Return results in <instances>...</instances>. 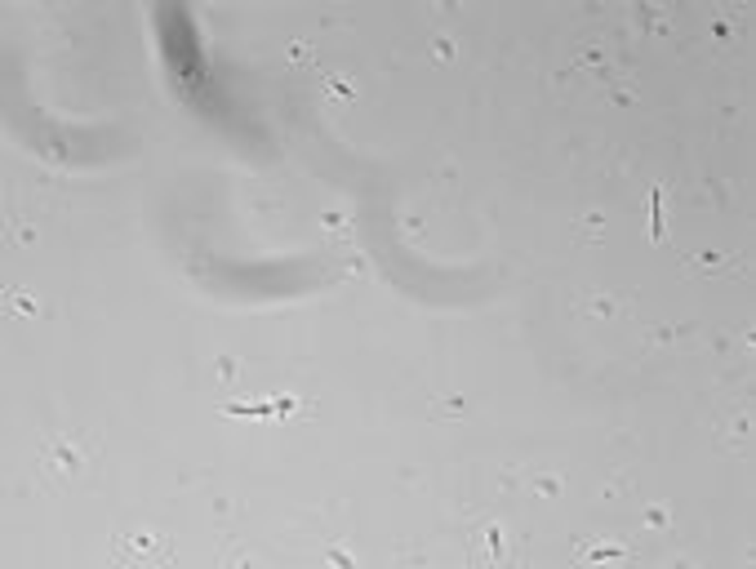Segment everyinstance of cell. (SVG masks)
I'll return each instance as SVG.
<instances>
[{
    "label": "cell",
    "instance_id": "obj_10",
    "mask_svg": "<svg viewBox=\"0 0 756 569\" xmlns=\"http://www.w3.org/2000/svg\"><path fill=\"white\" fill-rule=\"evenodd\" d=\"M690 267H703V272H734V258H712V254H703V258H690Z\"/></svg>",
    "mask_w": 756,
    "mask_h": 569
},
{
    "label": "cell",
    "instance_id": "obj_7",
    "mask_svg": "<svg viewBox=\"0 0 756 569\" xmlns=\"http://www.w3.org/2000/svg\"><path fill=\"white\" fill-rule=\"evenodd\" d=\"M650 236L654 241H667V231H663V192L659 187L650 192Z\"/></svg>",
    "mask_w": 756,
    "mask_h": 569
},
{
    "label": "cell",
    "instance_id": "obj_6",
    "mask_svg": "<svg viewBox=\"0 0 756 569\" xmlns=\"http://www.w3.org/2000/svg\"><path fill=\"white\" fill-rule=\"evenodd\" d=\"M579 560H628V547H610V543H587V547H579Z\"/></svg>",
    "mask_w": 756,
    "mask_h": 569
},
{
    "label": "cell",
    "instance_id": "obj_2",
    "mask_svg": "<svg viewBox=\"0 0 756 569\" xmlns=\"http://www.w3.org/2000/svg\"><path fill=\"white\" fill-rule=\"evenodd\" d=\"M170 538L156 529H129V534H116L111 543V560L121 565H170Z\"/></svg>",
    "mask_w": 756,
    "mask_h": 569
},
{
    "label": "cell",
    "instance_id": "obj_5",
    "mask_svg": "<svg viewBox=\"0 0 756 569\" xmlns=\"http://www.w3.org/2000/svg\"><path fill=\"white\" fill-rule=\"evenodd\" d=\"M498 547H503V529H498V525H485V529L476 534L472 556H476V560H498V556H503Z\"/></svg>",
    "mask_w": 756,
    "mask_h": 569
},
{
    "label": "cell",
    "instance_id": "obj_1",
    "mask_svg": "<svg viewBox=\"0 0 756 569\" xmlns=\"http://www.w3.org/2000/svg\"><path fill=\"white\" fill-rule=\"evenodd\" d=\"M98 458V441L85 431H58L40 445V472L58 485H76L89 476V467Z\"/></svg>",
    "mask_w": 756,
    "mask_h": 569
},
{
    "label": "cell",
    "instance_id": "obj_4",
    "mask_svg": "<svg viewBox=\"0 0 756 569\" xmlns=\"http://www.w3.org/2000/svg\"><path fill=\"white\" fill-rule=\"evenodd\" d=\"M579 311L592 316V321H614V316L628 311V298H623V294H587L583 303H579Z\"/></svg>",
    "mask_w": 756,
    "mask_h": 569
},
{
    "label": "cell",
    "instance_id": "obj_15",
    "mask_svg": "<svg viewBox=\"0 0 756 569\" xmlns=\"http://www.w3.org/2000/svg\"><path fill=\"white\" fill-rule=\"evenodd\" d=\"M329 560H334V565H351V551H339V547H334V551H329Z\"/></svg>",
    "mask_w": 756,
    "mask_h": 569
},
{
    "label": "cell",
    "instance_id": "obj_12",
    "mask_svg": "<svg viewBox=\"0 0 756 569\" xmlns=\"http://www.w3.org/2000/svg\"><path fill=\"white\" fill-rule=\"evenodd\" d=\"M432 414H436V418H449V414H463V400H436V405H432Z\"/></svg>",
    "mask_w": 756,
    "mask_h": 569
},
{
    "label": "cell",
    "instance_id": "obj_8",
    "mask_svg": "<svg viewBox=\"0 0 756 569\" xmlns=\"http://www.w3.org/2000/svg\"><path fill=\"white\" fill-rule=\"evenodd\" d=\"M9 311L13 316H36V298L27 289H9Z\"/></svg>",
    "mask_w": 756,
    "mask_h": 569
},
{
    "label": "cell",
    "instance_id": "obj_13",
    "mask_svg": "<svg viewBox=\"0 0 756 569\" xmlns=\"http://www.w3.org/2000/svg\"><path fill=\"white\" fill-rule=\"evenodd\" d=\"M645 525H650V529H667V512H663V507H650V512H645Z\"/></svg>",
    "mask_w": 756,
    "mask_h": 569
},
{
    "label": "cell",
    "instance_id": "obj_9",
    "mask_svg": "<svg viewBox=\"0 0 756 569\" xmlns=\"http://www.w3.org/2000/svg\"><path fill=\"white\" fill-rule=\"evenodd\" d=\"M530 490L539 498H557L561 494V476H530Z\"/></svg>",
    "mask_w": 756,
    "mask_h": 569
},
{
    "label": "cell",
    "instance_id": "obj_14",
    "mask_svg": "<svg viewBox=\"0 0 756 569\" xmlns=\"http://www.w3.org/2000/svg\"><path fill=\"white\" fill-rule=\"evenodd\" d=\"M432 49H436V58H454V40H445V36H436Z\"/></svg>",
    "mask_w": 756,
    "mask_h": 569
},
{
    "label": "cell",
    "instance_id": "obj_3",
    "mask_svg": "<svg viewBox=\"0 0 756 569\" xmlns=\"http://www.w3.org/2000/svg\"><path fill=\"white\" fill-rule=\"evenodd\" d=\"M223 414H227V418H276V423H285V418L302 414V400L280 396V400H263V405H249V400H231V405H223Z\"/></svg>",
    "mask_w": 756,
    "mask_h": 569
},
{
    "label": "cell",
    "instance_id": "obj_11",
    "mask_svg": "<svg viewBox=\"0 0 756 569\" xmlns=\"http://www.w3.org/2000/svg\"><path fill=\"white\" fill-rule=\"evenodd\" d=\"M329 94L343 98V103H351V98H356V85H351L347 76H329Z\"/></svg>",
    "mask_w": 756,
    "mask_h": 569
}]
</instances>
